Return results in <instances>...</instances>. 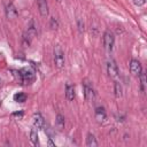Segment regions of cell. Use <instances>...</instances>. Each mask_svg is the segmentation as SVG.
Returning <instances> with one entry per match:
<instances>
[{
	"label": "cell",
	"mask_w": 147,
	"mask_h": 147,
	"mask_svg": "<svg viewBox=\"0 0 147 147\" xmlns=\"http://www.w3.org/2000/svg\"><path fill=\"white\" fill-rule=\"evenodd\" d=\"M86 145L90 146V147H95V146H98V141H96L94 134H92V133H88V134H87V138H86Z\"/></svg>",
	"instance_id": "cell-13"
},
{
	"label": "cell",
	"mask_w": 147,
	"mask_h": 147,
	"mask_svg": "<svg viewBox=\"0 0 147 147\" xmlns=\"http://www.w3.org/2000/svg\"><path fill=\"white\" fill-rule=\"evenodd\" d=\"M14 100H15L16 102H20V103L25 102V101H26V94L23 93V92H18V93H16V94L14 95Z\"/></svg>",
	"instance_id": "cell-15"
},
{
	"label": "cell",
	"mask_w": 147,
	"mask_h": 147,
	"mask_svg": "<svg viewBox=\"0 0 147 147\" xmlns=\"http://www.w3.org/2000/svg\"><path fill=\"white\" fill-rule=\"evenodd\" d=\"M13 115H14V116H20V117H22V116H23V113H14Z\"/></svg>",
	"instance_id": "cell-22"
},
{
	"label": "cell",
	"mask_w": 147,
	"mask_h": 147,
	"mask_svg": "<svg viewBox=\"0 0 147 147\" xmlns=\"http://www.w3.org/2000/svg\"><path fill=\"white\" fill-rule=\"evenodd\" d=\"M78 29H79V31H80V32H83V31H84V23H82V21H80V20H78Z\"/></svg>",
	"instance_id": "cell-20"
},
{
	"label": "cell",
	"mask_w": 147,
	"mask_h": 147,
	"mask_svg": "<svg viewBox=\"0 0 147 147\" xmlns=\"http://www.w3.org/2000/svg\"><path fill=\"white\" fill-rule=\"evenodd\" d=\"M56 1H57V2H62V0H56Z\"/></svg>",
	"instance_id": "cell-23"
},
{
	"label": "cell",
	"mask_w": 147,
	"mask_h": 147,
	"mask_svg": "<svg viewBox=\"0 0 147 147\" xmlns=\"http://www.w3.org/2000/svg\"><path fill=\"white\" fill-rule=\"evenodd\" d=\"M17 15H18V13H17L16 7L14 6L13 2H9V3L6 6V16H7V18H9V20H15V18L17 17Z\"/></svg>",
	"instance_id": "cell-7"
},
{
	"label": "cell",
	"mask_w": 147,
	"mask_h": 147,
	"mask_svg": "<svg viewBox=\"0 0 147 147\" xmlns=\"http://www.w3.org/2000/svg\"><path fill=\"white\" fill-rule=\"evenodd\" d=\"M65 98L68 101H72L75 99V87L70 83H67L65 85Z\"/></svg>",
	"instance_id": "cell-11"
},
{
	"label": "cell",
	"mask_w": 147,
	"mask_h": 147,
	"mask_svg": "<svg viewBox=\"0 0 147 147\" xmlns=\"http://www.w3.org/2000/svg\"><path fill=\"white\" fill-rule=\"evenodd\" d=\"M30 141H31V144L34 145V146H38V145H39L38 133H37V131H36L34 129H32V130L30 131Z\"/></svg>",
	"instance_id": "cell-14"
},
{
	"label": "cell",
	"mask_w": 147,
	"mask_h": 147,
	"mask_svg": "<svg viewBox=\"0 0 147 147\" xmlns=\"http://www.w3.org/2000/svg\"><path fill=\"white\" fill-rule=\"evenodd\" d=\"M106 110L103 107H96L95 108V119L98 123H103L106 121Z\"/></svg>",
	"instance_id": "cell-10"
},
{
	"label": "cell",
	"mask_w": 147,
	"mask_h": 147,
	"mask_svg": "<svg viewBox=\"0 0 147 147\" xmlns=\"http://www.w3.org/2000/svg\"><path fill=\"white\" fill-rule=\"evenodd\" d=\"M47 144H48V146H51V147H55V144H54V142L51 140V138L48 139V142H47Z\"/></svg>",
	"instance_id": "cell-21"
},
{
	"label": "cell",
	"mask_w": 147,
	"mask_h": 147,
	"mask_svg": "<svg viewBox=\"0 0 147 147\" xmlns=\"http://www.w3.org/2000/svg\"><path fill=\"white\" fill-rule=\"evenodd\" d=\"M139 77H140V85H141V91L142 92H145V86H146V75L141 71L140 72V75H139Z\"/></svg>",
	"instance_id": "cell-17"
},
{
	"label": "cell",
	"mask_w": 147,
	"mask_h": 147,
	"mask_svg": "<svg viewBox=\"0 0 147 147\" xmlns=\"http://www.w3.org/2000/svg\"><path fill=\"white\" fill-rule=\"evenodd\" d=\"M21 75V84H30L34 79V71L30 68H23L20 70Z\"/></svg>",
	"instance_id": "cell-3"
},
{
	"label": "cell",
	"mask_w": 147,
	"mask_h": 147,
	"mask_svg": "<svg viewBox=\"0 0 147 147\" xmlns=\"http://www.w3.org/2000/svg\"><path fill=\"white\" fill-rule=\"evenodd\" d=\"M32 121H33V126L37 127V129H42V127L45 126V121H44V117L41 116L40 113L33 114Z\"/></svg>",
	"instance_id": "cell-8"
},
{
	"label": "cell",
	"mask_w": 147,
	"mask_h": 147,
	"mask_svg": "<svg viewBox=\"0 0 147 147\" xmlns=\"http://www.w3.org/2000/svg\"><path fill=\"white\" fill-rule=\"evenodd\" d=\"M49 26H51L53 30H56V29H57V26H59V23H57V21H56L54 17H52V18H51V22H49Z\"/></svg>",
	"instance_id": "cell-18"
},
{
	"label": "cell",
	"mask_w": 147,
	"mask_h": 147,
	"mask_svg": "<svg viewBox=\"0 0 147 147\" xmlns=\"http://www.w3.org/2000/svg\"><path fill=\"white\" fill-rule=\"evenodd\" d=\"M55 126L56 129H59L60 131H62L64 129V117L61 114L56 115V119H55Z\"/></svg>",
	"instance_id": "cell-12"
},
{
	"label": "cell",
	"mask_w": 147,
	"mask_h": 147,
	"mask_svg": "<svg viewBox=\"0 0 147 147\" xmlns=\"http://www.w3.org/2000/svg\"><path fill=\"white\" fill-rule=\"evenodd\" d=\"M64 53L60 45H55L54 47V63L55 67L59 69H62L64 67Z\"/></svg>",
	"instance_id": "cell-1"
},
{
	"label": "cell",
	"mask_w": 147,
	"mask_h": 147,
	"mask_svg": "<svg viewBox=\"0 0 147 147\" xmlns=\"http://www.w3.org/2000/svg\"><path fill=\"white\" fill-rule=\"evenodd\" d=\"M102 42H103L105 49H106L108 53H110V52L113 51L114 42H115V37H114V34H113L111 31H109V30L105 31L103 37H102Z\"/></svg>",
	"instance_id": "cell-2"
},
{
	"label": "cell",
	"mask_w": 147,
	"mask_h": 147,
	"mask_svg": "<svg viewBox=\"0 0 147 147\" xmlns=\"http://www.w3.org/2000/svg\"><path fill=\"white\" fill-rule=\"evenodd\" d=\"M107 72L109 75V77L113 79H116L118 77V68H117L116 62L113 59H109L107 61Z\"/></svg>",
	"instance_id": "cell-5"
},
{
	"label": "cell",
	"mask_w": 147,
	"mask_h": 147,
	"mask_svg": "<svg viewBox=\"0 0 147 147\" xmlns=\"http://www.w3.org/2000/svg\"><path fill=\"white\" fill-rule=\"evenodd\" d=\"M133 3L136 6H142L145 3V0H133Z\"/></svg>",
	"instance_id": "cell-19"
},
{
	"label": "cell",
	"mask_w": 147,
	"mask_h": 147,
	"mask_svg": "<svg viewBox=\"0 0 147 147\" xmlns=\"http://www.w3.org/2000/svg\"><path fill=\"white\" fill-rule=\"evenodd\" d=\"M130 71L133 76H139L140 72L142 71V67H141V63L138 61V60H131L130 62Z\"/></svg>",
	"instance_id": "cell-6"
},
{
	"label": "cell",
	"mask_w": 147,
	"mask_h": 147,
	"mask_svg": "<svg viewBox=\"0 0 147 147\" xmlns=\"http://www.w3.org/2000/svg\"><path fill=\"white\" fill-rule=\"evenodd\" d=\"M37 3H38V9H39L40 15L42 17L48 16V5H47V1L46 0H37Z\"/></svg>",
	"instance_id": "cell-9"
},
{
	"label": "cell",
	"mask_w": 147,
	"mask_h": 147,
	"mask_svg": "<svg viewBox=\"0 0 147 147\" xmlns=\"http://www.w3.org/2000/svg\"><path fill=\"white\" fill-rule=\"evenodd\" d=\"M83 90H84L85 100L86 101H92L94 99V90H93V86H92L91 82L86 78L83 80Z\"/></svg>",
	"instance_id": "cell-4"
},
{
	"label": "cell",
	"mask_w": 147,
	"mask_h": 147,
	"mask_svg": "<svg viewBox=\"0 0 147 147\" xmlns=\"http://www.w3.org/2000/svg\"><path fill=\"white\" fill-rule=\"evenodd\" d=\"M114 93L116 98L122 96V85L119 84V82H115L114 84Z\"/></svg>",
	"instance_id": "cell-16"
}]
</instances>
